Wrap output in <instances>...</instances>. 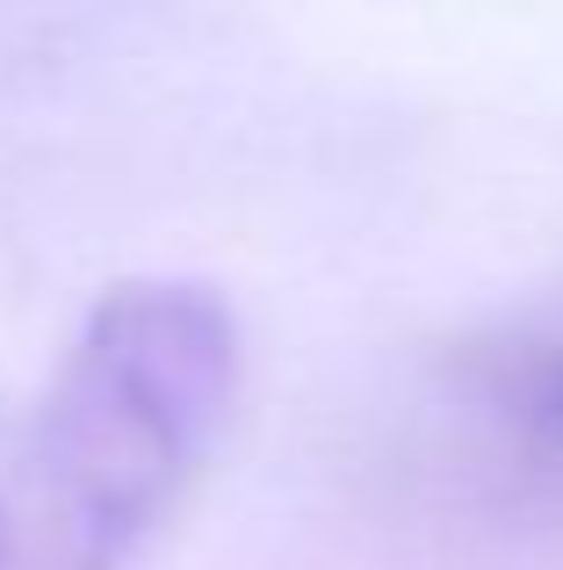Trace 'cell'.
<instances>
[{"label": "cell", "mask_w": 563, "mask_h": 570, "mask_svg": "<svg viewBox=\"0 0 563 570\" xmlns=\"http://www.w3.org/2000/svg\"><path fill=\"white\" fill-rule=\"evenodd\" d=\"M455 412L477 476L521 513H563V318L463 354Z\"/></svg>", "instance_id": "obj_2"}, {"label": "cell", "mask_w": 563, "mask_h": 570, "mask_svg": "<svg viewBox=\"0 0 563 570\" xmlns=\"http://www.w3.org/2000/svg\"><path fill=\"white\" fill-rule=\"evenodd\" d=\"M239 397V318L210 282L109 289L0 419V570H130Z\"/></svg>", "instance_id": "obj_1"}]
</instances>
